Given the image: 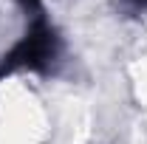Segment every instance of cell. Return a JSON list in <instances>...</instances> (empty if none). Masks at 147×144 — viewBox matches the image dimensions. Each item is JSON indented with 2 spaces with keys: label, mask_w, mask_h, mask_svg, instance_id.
Returning <instances> with one entry per match:
<instances>
[{
  "label": "cell",
  "mask_w": 147,
  "mask_h": 144,
  "mask_svg": "<svg viewBox=\"0 0 147 144\" xmlns=\"http://www.w3.org/2000/svg\"><path fill=\"white\" fill-rule=\"evenodd\" d=\"M20 9L26 11V17L28 14H40V11H45V6H42V0H14Z\"/></svg>",
  "instance_id": "3"
},
{
  "label": "cell",
  "mask_w": 147,
  "mask_h": 144,
  "mask_svg": "<svg viewBox=\"0 0 147 144\" xmlns=\"http://www.w3.org/2000/svg\"><path fill=\"white\" fill-rule=\"evenodd\" d=\"M62 57V37L54 28L45 11L28 14L26 34L0 57V82L17 71H31V73H51L59 65Z\"/></svg>",
  "instance_id": "1"
},
{
  "label": "cell",
  "mask_w": 147,
  "mask_h": 144,
  "mask_svg": "<svg viewBox=\"0 0 147 144\" xmlns=\"http://www.w3.org/2000/svg\"><path fill=\"white\" fill-rule=\"evenodd\" d=\"M119 3H122V11L127 17H139L147 11V0H119Z\"/></svg>",
  "instance_id": "2"
}]
</instances>
